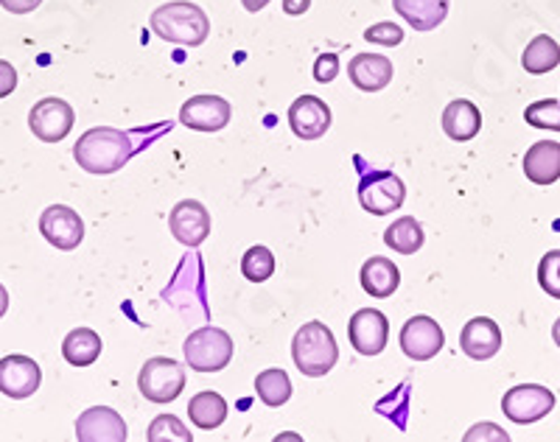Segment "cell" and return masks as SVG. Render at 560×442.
<instances>
[{
	"instance_id": "1",
	"label": "cell",
	"mask_w": 560,
	"mask_h": 442,
	"mask_svg": "<svg viewBox=\"0 0 560 442\" xmlns=\"http://www.w3.org/2000/svg\"><path fill=\"white\" fill-rule=\"evenodd\" d=\"M132 152L129 135L113 127L88 129L73 146V158L88 174H115L129 163Z\"/></svg>"
},
{
	"instance_id": "2",
	"label": "cell",
	"mask_w": 560,
	"mask_h": 442,
	"mask_svg": "<svg viewBox=\"0 0 560 442\" xmlns=\"http://www.w3.org/2000/svg\"><path fill=\"white\" fill-rule=\"evenodd\" d=\"M152 32L160 39H168L174 45H188L197 48L208 39L210 34V20L202 12V7L191 3V0H172L163 3L152 12Z\"/></svg>"
},
{
	"instance_id": "3",
	"label": "cell",
	"mask_w": 560,
	"mask_h": 442,
	"mask_svg": "<svg viewBox=\"0 0 560 442\" xmlns=\"http://www.w3.org/2000/svg\"><path fill=\"white\" fill-rule=\"evenodd\" d=\"M292 359L300 373L308 379H323L334 370L339 361L337 339H334L331 328L325 323H306L294 334L292 341Z\"/></svg>"
},
{
	"instance_id": "4",
	"label": "cell",
	"mask_w": 560,
	"mask_h": 442,
	"mask_svg": "<svg viewBox=\"0 0 560 442\" xmlns=\"http://www.w3.org/2000/svg\"><path fill=\"white\" fill-rule=\"evenodd\" d=\"M185 350V364L197 370V373H219L233 361V339H230L228 330L213 328V325H205V328L194 330L183 345Z\"/></svg>"
},
{
	"instance_id": "5",
	"label": "cell",
	"mask_w": 560,
	"mask_h": 442,
	"mask_svg": "<svg viewBox=\"0 0 560 442\" xmlns=\"http://www.w3.org/2000/svg\"><path fill=\"white\" fill-rule=\"evenodd\" d=\"M140 395L152 404H172L185 389V367L174 359H149L138 375Z\"/></svg>"
},
{
	"instance_id": "6",
	"label": "cell",
	"mask_w": 560,
	"mask_h": 442,
	"mask_svg": "<svg viewBox=\"0 0 560 442\" xmlns=\"http://www.w3.org/2000/svg\"><path fill=\"white\" fill-rule=\"evenodd\" d=\"M555 409V395L552 389L541 384H522L513 386V389L504 392L502 398V411L508 415V420L518 426L538 423L549 411Z\"/></svg>"
},
{
	"instance_id": "7",
	"label": "cell",
	"mask_w": 560,
	"mask_h": 442,
	"mask_svg": "<svg viewBox=\"0 0 560 442\" xmlns=\"http://www.w3.org/2000/svg\"><path fill=\"white\" fill-rule=\"evenodd\" d=\"M407 199V185L393 171H373L359 185V205L373 216H389Z\"/></svg>"
},
{
	"instance_id": "8",
	"label": "cell",
	"mask_w": 560,
	"mask_h": 442,
	"mask_svg": "<svg viewBox=\"0 0 560 442\" xmlns=\"http://www.w3.org/2000/svg\"><path fill=\"white\" fill-rule=\"evenodd\" d=\"M73 120H77L73 107L62 98H54V95L34 104L32 113H28V127H32L34 138H39L43 143H59V140L68 138Z\"/></svg>"
},
{
	"instance_id": "9",
	"label": "cell",
	"mask_w": 560,
	"mask_h": 442,
	"mask_svg": "<svg viewBox=\"0 0 560 442\" xmlns=\"http://www.w3.org/2000/svg\"><path fill=\"white\" fill-rule=\"evenodd\" d=\"M39 233L45 235V241L51 247L70 253V249H77L82 244L84 221L68 205H51V208H45L43 216H39Z\"/></svg>"
},
{
	"instance_id": "10",
	"label": "cell",
	"mask_w": 560,
	"mask_h": 442,
	"mask_svg": "<svg viewBox=\"0 0 560 442\" xmlns=\"http://www.w3.org/2000/svg\"><path fill=\"white\" fill-rule=\"evenodd\" d=\"M230 115H233V107L222 95H191L179 109L183 127L194 132H219L230 124Z\"/></svg>"
},
{
	"instance_id": "11",
	"label": "cell",
	"mask_w": 560,
	"mask_h": 442,
	"mask_svg": "<svg viewBox=\"0 0 560 442\" xmlns=\"http://www.w3.org/2000/svg\"><path fill=\"white\" fill-rule=\"evenodd\" d=\"M168 230L185 247L197 249L210 235V213L197 199H183L168 213Z\"/></svg>"
},
{
	"instance_id": "12",
	"label": "cell",
	"mask_w": 560,
	"mask_h": 442,
	"mask_svg": "<svg viewBox=\"0 0 560 442\" xmlns=\"http://www.w3.org/2000/svg\"><path fill=\"white\" fill-rule=\"evenodd\" d=\"M348 336L353 350L362 356H378L387 348L389 339V323L387 316L376 309H362L350 316Z\"/></svg>"
},
{
	"instance_id": "13",
	"label": "cell",
	"mask_w": 560,
	"mask_h": 442,
	"mask_svg": "<svg viewBox=\"0 0 560 442\" xmlns=\"http://www.w3.org/2000/svg\"><path fill=\"white\" fill-rule=\"evenodd\" d=\"M443 345H446V336L432 316H412L401 328V350L412 361L434 359L443 350Z\"/></svg>"
},
{
	"instance_id": "14",
	"label": "cell",
	"mask_w": 560,
	"mask_h": 442,
	"mask_svg": "<svg viewBox=\"0 0 560 442\" xmlns=\"http://www.w3.org/2000/svg\"><path fill=\"white\" fill-rule=\"evenodd\" d=\"M39 381H43V370L28 356H7V359H0V392L7 398H32L34 392L39 389Z\"/></svg>"
},
{
	"instance_id": "15",
	"label": "cell",
	"mask_w": 560,
	"mask_h": 442,
	"mask_svg": "<svg viewBox=\"0 0 560 442\" xmlns=\"http://www.w3.org/2000/svg\"><path fill=\"white\" fill-rule=\"evenodd\" d=\"M129 431L124 417L109 406H93L77 420L79 442H127Z\"/></svg>"
},
{
	"instance_id": "16",
	"label": "cell",
	"mask_w": 560,
	"mask_h": 442,
	"mask_svg": "<svg viewBox=\"0 0 560 442\" xmlns=\"http://www.w3.org/2000/svg\"><path fill=\"white\" fill-rule=\"evenodd\" d=\"M289 127L300 140H319L331 127V109L317 95H300L289 107Z\"/></svg>"
},
{
	"instance_id": "17",
	"label": "cell",
	"mask_w": 560,
	"mask_h": 442,
	"mask_svg": "<svg viewBox=\"0 0 560 442\" xmlns=\"http://www.w3.org/2000/svg\"><path fill=\"white\" fill-rule=\"evenodd\" d=\"M459 348L474 361L493 359L502 350V328L488 316H474L459 334Z\"/></svg>"
},
{
	"instance_id": "18",
	"label": "cell",
	"mask_w": 560,
	"mask_h": 442,
	"mask_svg": "<svg viewBox=\"0 0 560 442\" xmlns=\"http://www.w3.org/2000/svg\"><path fill=\"white\" fill-rule=\"evenodd\" d=\"M393 62L384 54H357L348 62V79L362 93H378L393 82Z\"/></svg>"
},
{
	"instance_id": "19",
	"label": "cell",
	"mask_w": 560,
	"mask_h": 442,
	"mask_svg": "<svg viewBox=\"0 0 560 442\" xmlns=\"http://www.w3.org/2000/svg\"><path fill=\"white\" fill-rule=\"evenodd\" d=\"M524 174L533 185H552L560 179V143L538 140L524 154Z\"/></svg>"
},
{
	"instance_id": "20",
	"label": "cell",
	"mask_w": 560,
	"mask_h": 442,
	"mask_svg": "<svg viewBox=\"0 0 560 442\" xmlns=\"http://www.w3.org/2000/svg\"><path fill=\"white\" fill-rule=\"evenodd\" d=\"M479 129H482V113L468 98H457V102H452L443 109V132L452 140H457V143L474 140Z\"/></svg>"
},
{
	"instance_id": "21",
	"label": "cell",
	"mask_w": 560,
	"mask_h": 442,
	"mask_svg": "<svg viewBox=\"0 0 560 442\" xmlns=\"http://www.w3.org/2000/svg\"><path fill=\"white\" fill-rule=\"evenodd\" d=\"M362 289L368 291L370 298H393L398 283H401V272H398V266L393 264L389 258L384 255H373L370 260H364L362 266Z\"/></svg>"
},
{
	"instance_id": "22",
	"label": "cell",
	"mask_w": 560,
	"mask_h": 442,
	"mask_svg": "<svg viewBox=\"0 0 560 442\" xmlns=\"http://www.w3.org/2000/svg\"><path fill=\"white\" fill-rule=\"evenodd\" d=\"M393 9L415 32H432L448 18V0H393Z\"/></svg>"
},
{
	"instance_id": "23",
	"label": "cell",
	"mask_w": 560,
	"mask_h": 442,
	"mask_svg": "<svg viewBox=\"0 0 560 442\" xmlns=\"http://www.w3.org/2000/svg\"><path fill=\"white\" fill-rule=\"evenodd\" d=\"M62 356L73 367L96 364V359L102 356V336L90 328L70 330L62 341Z\"/></svg>"
},
{
	"instance_id": "24",
	"label": "cell",
	"mask_w": 560,
	"mask_h": 442,
	"mask_svg": "<svg viewBox=\"0 0 560 442\" xmlns=\"http://www.w3.org/2000/svg\"><path fill=\"white\" fill-rule=\"evenodd\" d=\"M188 415H191V423L197 426V429L213 431L228 420V400H224L219 392L205 389L191 398Z\"/></svg>"
},
{
	"instance_id": "25",
	"label": "cell",
	"mask_w": 560,
	"mask_h": 442,
	"mask_svg": "<svg viewBox=\"0 0 560 442\" xmlns=\"http://www.w3.org/2000/svg\"><path fill=\"white\" fill-rule=\"evenodd\" d=\"M423 228L420 221L412 219V216H401L398 221H393L387 230H384V244H387L393 253L401 255H415L420 247H423Z\"/></svg>"
},
{
	"instance_id": "26",
	"label": "cell",
	"mask_w": 560,
	"mask_h": 442,
	"mask_svg": "<svg viewBox=\"0 0 560 442\" xmlns=\"http://www.w3.org/2000/svg\"><path fill=\"white\" fill-rule=\"evenodd\" d=\"M522 65L527 73H533V77L549 73V70H555L560 65V45L555 43L549 34H538V37L527 45V51L522 54Z\"/></svg>"
},
{
	"instance_id": "27",
	"label": "cell",
	"mask_w": 560,
	"mask_h": 442,
	"mask_svg": "<svg viewBox=\"0 0 560 442\" xmlns=\"http://www.w3.org/2000/svg\"><path fill=\"white\" fill-rule=\"evenodd\" d=\"M255 395L261 398V404H267L269 409H280V406L287 404L292 398V379L287 375V370H264L255 379Z\"/></svg>"
},
{
	"instance_id": "28",
	"label": "cell",
	"mask_w": 560,
	"mask_h": 442,
	"mask_svg": "<svg viewBox=\"0 0 560 442\" xmlns=\"http://www.w3.org/2000/svg\"><path fill=\"white\" fill-rule=\"evenodd\" d=\"M242 275L249 283H264L275 275V255L267 247H249L242 258Z\"/></svg>"
},
{
	"instance_id": "29",
	"label": "cell",
	"mask_w": 560,
	"mask_h": 442,
	"mask_svg": "<svg viewBox=\"0 0 560 442\" xmlns=\"http://www.w3.org/2000/svg\"><path fill=\"white\" fill-rule=\"evenodd\" d=\"M149 442H168V440H177V442H194V434L185 429V423L179 417L174 415H160L154 417L152 426H149Z\"/></svg>"
},
{
	"instance_id": "30",
	"label": "cell",
	"mask_w": 560,
	"mask_h": 442,
	"mask_svg": "<svg viewBox=\"0 0 560 442\" xmlns=\"http://www.w3.org/2000/svg\"><path fill=\"white\" fill-rule=\"evenodd\" d=\"M524 120L535 129H549V132H560V104L555 98H541V102L529 104L524 109Z\"/></svg>"
},
{
	"instance_id": "31",
	"label": "cell",
	"mask_w": 560,
	"mask_h": 442,
	"mask_svg": "<svg viewBox=\"0 0 560 442\" xmlns=\"http://www.w3.org/2000/svg\"><path fill=\"white\" fill-rule=\"evenodd\" d=\"M538 283L547 291L549 298L560 300V249L547 253L538 264Z\"/></svg>"
},
{
	"instance_id": "32",
	"label": "cell",
	"mask_w": 560,
	"mask_h": 442,
	"mask_svg": "<svg viewBox=\"0 0 560 442\" xmlns=\"http://www.w3.org/2000/svg\"><path fill=\"white\" fill-rule=\"evenodd\" d=\"M364 39L373 45H382V48H393V45L404 43V28L398 23H376L364 32Z\"/></svg>"
},
{
	"instance_id": "33",
	"label": "cell",
	"mask_w": 560,
	"mask_h": 442,
	"mask_svg": "<svg viewBox=\"0 0 560 442\" xmlns=\"http://www.w3.org/2000/svg\"><path fill=\"white\" fill-rule=\"evenodd\" d=\"M339 73V54L328 51V54H319L317 62H314V79H317L319 84H328L334 82Z\"/></svg>"
},
{
	"instance_id": "34",
	"label": "cell",
	"mask_w": 560,
	"mask_h": 442,
	"mask_svg": "<svg viewBox=\"0 0 560 442\" xmlns=\"http://www.w3.org/2000/svg\"><path fill=\"white\" fill-rule=\"evenodd\" d=\"M463 440H465V442H479V440L508 442L510 434H508V431L499 429V426H493V423H479V426H474V429L468 431V434H465Z\"/></svg>"
},
{
	"instance_id": "35",
	"label": "cell",
	"mask_w": 560,
	"mask_h": 442,
	"mask_svg": "<svg viewBox=\"0 0 560 442\" xmlns=\"http://www.w3.org/2000/svg\"><path fill=\"white\" fill-rule=\"evenodd\" d=\"M14 88H18V70H14L12 62L0 59V98L12 95Z\"/></svg>"
},
{
	"instance_id": "36",
	"label": "cell",
	"mask_w": 560,
	"mask_h": 442,
	"mask_svg": "<svg viewBox=\"0 0 560 442\" xmlns=\"http://www.w3.org/2000/svg\"><path fill=\"white\" fill-rule=\"evenodd\" d=\"M43 0H0V7L12 14H28L39 7Z\"/></svg>"
},
{
	"instance_id": "37",
	"label": "cell",
	"mask_w": 560,
	"mask_h": 442,
	"mask_svg": "<svg viewBox=\"0 0 560 442\" xmlns=\"http://www.w3.org/2000/svg\"><path fill=\"white\" fill-rule=\"evenodd\" d=\"M312 9V0H283V12L298 18V14H306Z\"/></svg>"
},
{
	"instance_id": "38",
	"label": "cell",
	"mask_w": 560,
	"mask_h": 442,
	"mask_svg": "<svg viewBox=\"0 0 560 442\" xmlns=\"http://www.w3.org/2000/svg\"><path fill=\"white\" fill-rule=\"evenodd\" d=\"M242 7L247 12H261V9L269 7V0H242Z\"/></svg>"
},
{
	"instance_id": "39",
	"label": "cell",
	"mask_w": 560,
	"mask_h": 442,
	"mask_svg": "<svg viewBox=\"0 0 560 442\" xmlns=\"http://www.w3.org/2000/svg\"><path fill=\"white\" fill-rule=\"evenodd\" d=\"M7 311H9V291H7V286L0 283V319L7 316Z\"/></svg>"
},
{
	"instance_id": "40",
	"label": "cell",
	"mask_w": 560,
	"mask_h": 442,
	"mask_svg": "<svg viewBox=\"0 0 560 442\" xmlns=\"http://www.w3.org/2000/svg\"><path fill=\"white\" fill-rule=\"evenodd\" d=\"M552 339H555V345H558V348H560V319L552 325Z\"/></svg>"
}]
</instances>
